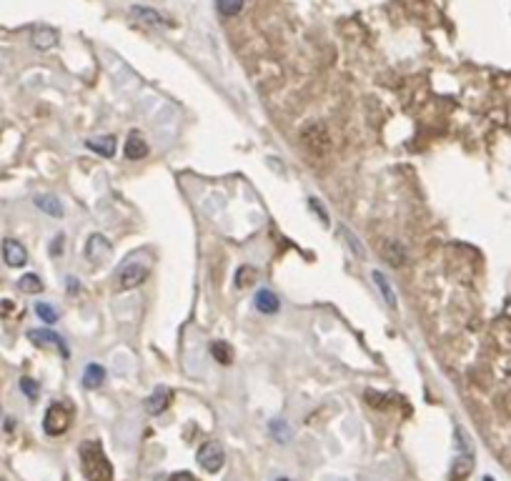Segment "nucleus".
I'll return each instance as SVG.
<instances>
[{"instance_id": "nucleus-9", "label": "nucleus", "mask_w": 511, "mask_h": 481, "mask_svg": "<svg viewBox=\"0 0 511 481\" xmlns=\"http://www.w3.org/2000/svg\"><path fill=\"white\" fill-rule=\"evenodd\" d=\"M171 399H173L171 389H168V386H158V389L145 399V409H148V413L158 416V413H163L168 406H171Z\"/></svg>"}, {"instance_id": "nucleus-6", "label": "nucleus", "mask_w": 511, "mask_h": 481, "mask_svg": "<svg viewBox=\"0 0 511 481\" xmlns=\"http://www.w3.org/2000/svg\"><path fill=\"white\" fill-rule=\"evenodd\" d=\"M108 256H111V240L103 234H93L85 240V258L90 263H103Z\"/></svg>"}, {"instance_id": "nucleus-1", "label": "nucleus", "mask_w": 511, "mask_h": 481, "mask_svg": "<svg viewBox=\"0 0 511 481\" xmlns=\"http://www.w3.org/2000/svg\"><path fill=\"white\" fill-rule=\"evenodd\" d=\"M81 454V469L88 481H111L113 479V464L105 456L101 441L85 439L78 449Z\"/></svg>"}, {"instance_id": "nucleus-5", "label": "nucleus", "mask_w": 511, "mask_h": 481, "mask_svg": "<svg viewBox=\"0 0 511 481\" xmlns=\"http://www.w3.org/2000/svg\"><path fill=\"white\" fill-rule=\"evenodd\" d=\"M198 464L203 471H208V474L221 471L223 464H226V451H223L221 444H218V441H206V444L198 449Z\"/></svg>"}, {"instance_id": "nucleus-27", "label": "nucleus", "mask_w": 511, "mask_h": 481, "mask_svg": "<svg viewBox=\"0 0 511 481\" xmlns=\"http://www.w3.org/2000/svg\"><path fill=\"white\" fill-rule=\"evenodd\" d=\"M309 206H311V211H316V214L321 216V223H324V226H328V214H326V208L321 206V201L309 198Z\"/></svg>"}, {"instance_id": "nucleus-10", "label": "nucleus", "mask_w": 511, "mask_h": 481, "mask_svg": "<svg viewBox=\"0 0 511 481\" xmlns=\"http://www.w3.org/2000/svg\"><path fill=\"white\" fill-rule=\"evenodd\" d=\"M28 338L33 341V344L43 346V344H50V346H58L61 349L63 356H68V346H65V341H63V336H58V334H53L50 329H33L28 331Z\"/></svg>"}, {"instance_id": "nucleus-24", "label": "nucleus", "mask_w": 511, "mask_h": 481, "mask_svg": "<svg viewBox=\"0 0 511 481\" xmlns=\"http://www.w3.org/2000/svg\"><path fill=\"white\" fill-rule=\"evenodd\" d=\"M21 391L25 393V396H28L30 401H35V399H38V393H41V386L35 384L33 378L23 376V378H21Z\"/></svg>"}, {"instance_id": "nucleus-19", "label": "nucleus", "mask_w": 511, "mask_h": 481, "mask_svg": "<svg viewBox=\"0 0 511 481\" xmlns=\"http://www.w3.org/2000/svg\"><path fill=\"white\" fill-rule=\"evenodd\" d=\"M211 354H213L216 361L223 366H228L233 361V349H231V344H226V341H213V344H211Z\"/></svg>"}, {"instance_id": "nucleus-18", "label": "nucleus", "mask_w": 511, "mask_h": 481, "mask_svg": "<svg viewBox=\"0 0 511 481\" xmlns=\"http://www.w3.org/2000/svg\"><path fill=\"white\" fill-rule=\"evenodd\" d=\"M18 289H21L23 294L35 296V294H41L45 286H43L41 276H38V274H25V276H21V278H18Z\"/></svg>"}, {"instance_id": "nucleus-16", "label": "nucleus", "mask_w": 511, "mask_h": 481, "mask_svg": "<svg viewBox=\"0 0 511 481\" xmlns=\"http://www.w3.org/2000/svg\"><path fill=\"white\" fill-rule=\"evenodd\" d=\"M105 381V369L101 364H88L83 371V386L85 389H101Z\"/></svg>"}, {"instance_id": "nucleus-31", "label": "nucleus", "mask_w": 511, "mask_h": 481, "mask_svg": "<svg viewBox=\"0 0 511 481\" xmlns=\"http://www.w3.org/2000/svg\"><path fill=\"white\" fill-rule=\"evenodd\" d=\"M278 481H289V479H278Z\"/></svg>"}, {"instance_id": "nucleus-26", "label": "nucleus", "mask_w": 511, "mask_h": 481, "mask_svg": "<svg viewBox=\"0 0 511 481\" xmlns=\"http://www.w3.org/2000/svg\"><path fill=\"white\" fill-rule=\"evenodd\" d=\"M456 467H459V469H454V479H456V481H461L463 476L469 474V469H471L469 456H463V459H459V461H456Z\"/></svg>"}, {"instance_id": "nucleus-23", "label": "nucleus", "mask_w": 511, "mask_h": 481, "mask_svg": "<svg viewBox=\"0 0 511 481\" xmlns=\"http://www.w3.org/2000/svg\"><path fill=\"white\" fill-rule=\"evenodd\" d=\"M341 234H344V238H346V243H348V248H351V254L353 256H359L361 261L366 258V251H364V246H361V240L356 238V236L348 231V228H341Z\"/></svg>"}, {"instance_id": "nucleus-11", "label": "nucleus", "mask_w": 511, "mask_h": 481, "mask_svg": "<svg viewBox=\"0 0 511 481\" xmlns=\"http://www.w3.org/2000/svg\"><path fill=\"white\" fill-rule=\"evenodd\" d=\"M123 153L128 161H140L148 156V143H145L143 136H140L138 131H133L131 136H128V141H125V145H123Z\"/></svg>"}, {"instance_id": "nucleus-12", "label": "nucleus", "mask_w": 511, "mask_h": 481, "mask_svg": "<svg viewBox=\"0 0 511 481\" xmlns=\"http://www.w3.org/2000/svg\"><path fill=\"white\" fill-rule=\"evenodd\" d=\"M30 41H33V45L38 50H50L58 43V33L48 25H38V28H33Z\"/></svg>"}, {"instance_id": "nucleus-14", "label": "nucleus", "mask_w": 511, "mask_h": 481, "mask_svg": "<svg viewBox=\"0 0 511 481\" xmlns=\"http://www.w3.org/2000/svg\"><path fill=\"white\" fill-rule=\"evenodd\" d=\"M253 301H255V309L261 311V314H266V316H273V314H278V309H281V301H278V296L273 294V291H269V289L258 291Z\"/></svg>"}, {"instance_id": "nucleus-2", "label": "nucleus", "mask_w": 511, "mask_h": 481, "mask_svg": "<svg viewBox=\"0 0 511 481\" xmlns=\"http://www.w3.org/2000/svg\"><path fill=\"white\" fill-rule=\"evenodd\" d=\"M76 416V409L68 401H56L48 406V411L43 416V431L48 436H63L70 429V421Z\"/></svg>"}, {"instance_id": "nucleus-7", "label": "nucleus", "mask_w": 511, "mask_h": 481, "mask_svg": "<svg viewBox=\"0 0 511 481\" xmlns=\"http://www.w3.org/2000/svg\"><path fill=\"white\" fill-rule=\"evenodd\" d=\"M381 256H384V261H386L388 266H394V268H401L408 263V251L404 248L401 240H394V238H386L381 243Z\"/></svg>"}, {"instance_id": "nucleus-25", "label": "nucleus", "mask_w": 511, "mask_h": 481, "mask_svg": "<svg viewBox=\"0 0 511 481\" xmlns=\"http://www.w3.org/2000/svg\"><path fill=\"white\" fill-rule=\"evenodd\" d=\"M249 276H255V271L251 266H243V268H238V274H236V286L238 289H243V286H249Z\"/></svg>"}, {"instance_id": "nucleus-28", "label": "nucleus", "mask_w": 511, "mask_h": 481, "mask_svg": "<svg viewBox=\"0 0 511 481\" xmlns=\"http://www.w3.org/2000/svg\"><path fill=\"white\" fill-rule=\"evenodd\" d=\"M63 236H58V238H53V246H50V256H61V251H63Z\"/></svg>"}, {"instance_id": "nucleus-3", "label": "nucleus", "mask_w": 511, "mask_h": 481, "mask_svg": "<svg viewBox=\"0 0 511 481\" xmlns=\"http://www.w3.org/2000/svg\"><path fill=\"white\" fill-rule=\"evenodd\" d=\"M151 276V266L143 261H136V258H131L128 263H123L121 266V271H118L116 276V289L118 291H131L136 289V286H140V283L145 281Z\"/></svg>"}, {"instance_id": "nucleus-20", "label": "nucleus", "mask_w": 511, "mask_h": 481, "mask_svg": "<svg viewBox=\"0 0 511 481\" xmlns=\"http://www.w3.org/2000/svg\"><path fill=\"white\" fill-rule=\"evenodd\" d=\"M216 8H218V13H221V15H226V18H233V15L241 13L243 0H216Z\"/></svg>"}, {"instance_id": "nucleus-4", "label": "nucleus", "mask_w": 511, "mask_h": 481, "mask_svg": "<svg viewBox=\"0 0 511 481\" xmlns=\"http://www.w3.org/2000/svg\"><path fill=\"white\" fill-rule=\"evenodd\" d=\"M301 141H304L306 148L311 153H316V156H324V153L331 151V136H328L324 123L306 125L304 131H301Z\"/></svg>"}, {"instance_id": "nucleus-22", "label": "nucleus", "mask_w": 511, "mask_h": 481, "mask_svg": "<svg viewBox=\"0 0 511 481\" xmlns=\"http://www.w3.org/2000/svg\"><path fill=\"white\" fill-rule=\"evenodd\" d=\"M133 15H138V18H143L145 23H153V25H168L163 18H160L156 10H151V8H133Z\"/></svg>"}, {"instance_id": "nucleus-8", "label": "nucleus", "mask_w": 511, "mask_h": 481, "mask_svg": "<svg viewBox=\"0 0 511 481\" xmlns=\"http://www.w3.org/2000/svg\"><path fill=\"white\" fill-rule=\"evenodd\" d=\"M3 261L10 268H21L28 263V251H25V246H23L21 240L6 238L3 240Z\"/></svg>"}, {"instance_id": "nucleus-21", "label": "nucleus", "mask_w": 511, "mask_h": 481, "mask_svg": "<svg viewBox=\"0 0 511 481\" xmlns=\"http://www.w3.org/2000/svg\"><path fill=\"white\" fill-rule=\"evenodd\" d=\"M35 314H38V318L41 321H45L50 326V323H56L58 321V311L50 306V303H45V301H38L35 303Z\"/></svg>"}, {"instance_id": "nucleus-30", "label": "nucleus", "mask_w": 511, "mask_h": 481, "mask_svg": "<svg viewBox=\"0 0 511 481\" xmlns=\"http://www.w3.org/2000/svg\"><path fill=\"white\" fill-rule=\"evenodd\" d=\"M65 281H68V294H78V291H81V283H78V278H73V276H70V278H65Z\"/></svg>"}, {"instance_id": "nucleus-13", "label": "nucleus", "mask_w": 511, "mask_h": 481, "mask_svg": "<svg viewBox=\"0 0 511 481\" xmlns=\"http://www.w3.org/2000/svg\"><path fill=\"white\" fill-rule=\"evenodd\" d=\"M85 148L103 158H113L116 156V136H98V138H90L85 141Z\"/></svg>"}, {"instance_id": "nucleus-17", "label": "nucleus", "mask_w": 511, "mask_h": 481, "mask_svg": "<svg viewBox=\"0 0 511 481\" xmlns=\"http://www.w3.org/2000/svg\"><path fill=\"white\" fill-rule=\"evenodd\" d=\"M33 203L41 208L43 214L53 216V218H63V206H61V201H58L56 196H35Z\"/></svg>"}, {"instance_id": "nucleus-29", "label": "nucleus", "mask_w": 511, "mask_h": 481, "mask_svg": "<svg viewBox=\"0 0 511 481\" xmlns=\"http://www.w3.org/2000/svg\"><path fill=\"white\" fill-rule=\"evenodd\" d=\"M168 481H198L194 474H188V471H178V474H173Z\"/></svg>"}, {"instance_id": "nucleus-15", "label": "nucleus", "mask_w": 511, "mask_h": 481, "mask_svg": "<svg viewBox=\"0 0 511 481\" xmlns=\"http://www.w3.org/2000/svg\"><path fill=\"white\" fill-rule=\"evenodd\" d=\"M371 278H373V283H376V289L381 291V296H384V301H386L388 309H396V291H394V286H391V281L386 278V274L373 271Z\"/></svg>"}]
</instances>
